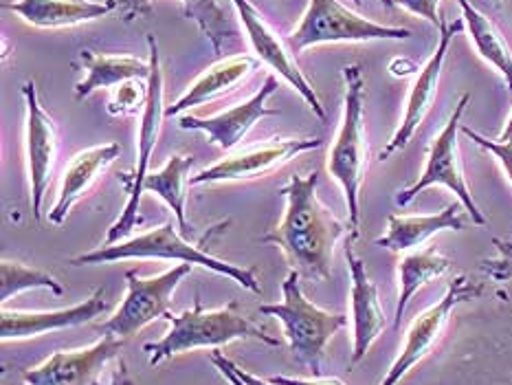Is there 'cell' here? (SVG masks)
<instances>
[{
    "label": "cell",
    "instance_id": "1",
    "mask_svg": "<svg viewBox=\"0 0 512 385\" xmlns=\"http://www.w3.org/2000/svg\"><path fill=\"white\" fill-rule=\"evenodd\" d=\"M319 174H293L291 181L280 187L286 198V212L280 225L262 236L266 245L284 251L293 271L302 278L326 282L332 275L335 247L345 234V223L319 201Z\"/></svg>",
    "mask_w": 512,
    "mask_h": 385
},
{
    "label": "cell",
    "instance_id": "2",
    "mask_svg": "<svg viewBox=\"0 0 512 385\" xmlns=\"http://www.w3.org/2000/svg\"><path fill=\"white\" fill-rule=\"evenodd\" d=\"M165 319L170 322L168 333L159 341L143 346V350L150 352V366H159L165 359L181 355V352L220 348L240 339H255L266 346L280 348V339L271 337L264 328L249 322L238 311L236 302H229L227 306L216 308V311H205L200 297L196 295L192 311H183L181 315H174L170 311Z\"/></svg>",
    "mask_w": 512,
    "mask_h": 385
},
{
    "label": "cell",
    "instance_id": "3",
    "mask_svg": "<svg viewBox=\"0 0 512 385\" xmlns=\"http://www.w3.org/2000/svg\"><path fill=\"white\" fill-rule=\"evenodd\" d=\"M343 82V121L328 152V172L343 190L354 240L359 238L361 229V187L370 168V148L365 139V77L361 64L345 66Z\"/></svg>",
    "mask_w": 512,
    "mask_h": 385
},
{
    "label": "cell",
    "instance_id": "4",
    "mask_svg": "<svg viewBox=\"0 0 512 385\" xmlns=\"http://www.w3.org/2000/svg\"><path fill=\"white\" fill-rule=\"evenodd\" d=\"M124 260H178L194 264V267H203L207 271H214L225 275L236 284L249 289L251 293L260 295L262 286L258 275L253 269H242L238 264L225 262L216 256H211L203 247L187 242L178 229L172 225V220L154 227L146 234H139L135 238H128L124 242L110 247H97L95 251L82 253V256L71 258L73 267H84V264H108V262H124Z\"/></svg>",
    "mask_w": 512,
    "mask_h": 385
},
{
    "label": "cell",
    "instance_id": "5",
    "mask_svg": "<svg viewBox=\"0 0 512 385\" xmlns=\"http://www.w3.org/2000/svg\"><path fill=\"white\" fill-rule=\"evenodd\" d=\"M299 278L302 275L291 269L282 282V302L262 304L258 311L280 319L284 337L297 363L306 366L313 377H321V363H324L330 339L348 324V317L315 306L304 295Z\"/></svg>",
    "mask_w": 512,
    "mask_h": 385
},
{
    "label": "cell",
    "instance_id": "6",
    "mask_svg": "<svg viewBox=\"0 0 512 385\" xmlns=\"http://www.w3.org/2000/svg\"><path fill=\"white\" fill-rule=\"evenodd\" d=\"M148 49H150V77H148V99L146 108L141 110V128H139V157L135 172H132L128 181V203L124 212L110 225L106 240L102 247L117 245V242H124L132 231H135L141 223L143 216L139 214L141 209V194H143V183H146L150 174V161L152 152L157 148V141L161 135V126L165 119V84H163V69H161V55H159V42L154 38V33H148Z\"/></svg>",
    "mask_w": 512,
    "mask_h": 385
},
{
    "label": "cell",
    "instance_id": "7",
    "mask_svg": "<svg viewBox=\"0 0 512 385\" xmlns=\"http://www.w3.org/2000/svg\"><path fill=\"white\" fill-rule=\"evenodd\" d=\"M409 38V29L378 25V22L343 7L339 0H310L306 14L288 36V49L293 53H302L304 49L317 47V44Z\"/></svg>",
    "mask_w": 512,
    "mask_h": 385
},
{
    "label": "cell",
    "instance_id": "8",
    "mask_svg": "<svg viewBox=\"0 0 512 385\" xmlns=\"http://www.w3.org/2000/svg\"><path fill=\"white\" fill-rule=\"evenodd\" d=\"M194 271V264H176V267L163 271L159 275H143L135 269L126 271L128 293L124 302L117 306V311L110 315L104 324H99V333L115 335L119 339L135 337L139 330L152 324L154 319H165L170 313L172 297L189 273Z\"/></svg>",
    "mask_w": 512,
    "mask_h": 385
},
{
    "label": "cell",
    "instance_id": "9",
    "mask_svg": "<svg viewBox=\"0 0 512 385\" xmlns=\"http://www.w3.org/2000/svg\"><path fill=\"white\" fill-rule=\"evenodd\" d=\"M471 102V95L464 93L460 97L458 106H455L453 115L449 117L447 124L438 132L436 139L431 141L429 146V154H427V165L422 174L418 176V181L414 185L405 187L403 192H398L396 203L400 207L409 205L418 194H422L431 185H444L458 196L460 205L466 209V214L471 216V220L475 225L484 227L488 220L482 214V209L477 207L475 198L469 190V183H466L464 176V168H462V157H460V143H458V132H460V121L466 106Z\"/></svg>",
    "mask_w": 512,
    "mask_h": 385
},
{
    "label": "cell",
    "instance_id": "10",
    "mask_svg": "<svg viewBox=\"0 0 512 385\" xmlns=\"http://www.w3.org/2000/svg\"><path fill=\"white\" fill-rule=\"evenodd\" d=\"M482 293L484 284L473 282L466 278V275H455L447 286V293L442 295V300L429 306L425 313H420L414 322H411L403 350L398 352L396 361L392 363V368L387 370L381 385H398L403 381L407 374L414 370L422 359H427L431 355V350L438 346V341L442 339L444 330H447L455 308L464 302L477 300Z\"/></svg>",
    "mask_w": 512,
    "mask_h": 385
},
{
    "label": "cell",
    "instance_id": "11",
    "mask_svg": "<svg viewBox=\"0 0 512 385\" xmlns=\"http://www.w3.org/2000/svg\"><path fill=\"white\" fill-rule=\"evenodd\" d=\"M321 143H324L321 139H269L255 143V146L227 154L225 159L198 172L189 179V185L260 179V176L282 168L284 163L299 157V154L321 148Z\"/></svg>",
    "mask_w": 512,
    "mask_h": 385
},
{
    "label": "cell",
    "instance_id": "12",
    "mask_svg": "<svg viewBox=\"0 0 512 385\" xmlns=\"http://www.w3.org/2000/svg\"><path fill=\"white\" fill-rule=\"evenodd\" d=\"M22 95L27 104V121H25V148H27V170H29V185H31V212L33 218L40 220L42 201L47 196L51 185V174L58 159L60 137L55 121L47 110L42 108L36 82L22 84Z\"/></svg>",
    "mask_w": 512,
    "mask_h": 385
},
{
    "label": "cell",
    "instance_id": "13",
    "mask_svg": "<svg viewBox=\"0 0 512 385\" xmlns=\"http://www.w3.org/2000/svg\"><path fill=\"white\" fill-rule=\"evenodd\" d=\"M124 348V339L104 335L95 344L75 350H55L40 366L22 372L27 385H97L102 372Z\"/></svg>",
    "mask_w": 512,
    "mask_h": 385
},
{
    "label": "cell",
    "instance_id": "14",
    "mask_svg": "<svg viewBox=\"0 0 512 385\" xmlns=\"http://www.w3.org/2000/svg\"><path fill=\"white\" fill-rule=\"evenodd\" d=\"M462 29H464V20H455V22H451V25L447 20H442L438 47H436V51H433L429 62L420 69L414 86H411L405 117H403V121H400L398 130L394 132V137L387 141V146L381 150V154H378V159L381 161H387L394 152L403 150L411 141V137L416 135L418 128L422 126V121L427 119L429 110L438 97V84H440V75L444 69V60H447L449 47H451L453 38L458 36Z\"/></svg>",
    "mask_w": 512,
    "mask_h": 385
},
{
    "label": "cell",
    "instance_id": "15",
    "mask_svg": "<svg viewBox=\"0 0 512 385\" xmlns=\"http://www.w3.org/2000/svg\"><path fill=\"white\" fill-rule=\"evenodd\" d=\"M231 5L236 7L238 18L244 25V31H247L258 58L264 64H269L277 75L284 77V80L304 97V102L310 106V110H313L321 121H326V110L321 106L313 84L308 82V77L299 69V64L293 58V51L286 49V44L277 38L273 27L264 20L260 9L253 7L249 0H231Z\"/></svg>",
    "mask_w": 512,
    "mask_h": 385
},
{
    "label": "cell",
    "instance_id": "16",
    "mask_svg": "<svg viewBox=\"0 0 512 385\" xmlns=\"http://www.w3.org/2000/svg\"><path fill=\"white\" fill-rule=\"evenodd\" d=\"M275 91H277V77L269 75L264 80L260 91L251 95L247 102L233 106L225 110V113L214 115V117L183 115L178 119V128L205 132L211 146H218L225 152H233L262 117L280 115L277 110L266 106V99H269Z\"/></svg>",
    "mask_w": 512,
    "mask_h": 385
},
{
    "label": "cell",
    "instance_id": "17",
    "mask_svg": "<svg viewBox=\"0 0 512 385\" xmlns=\"http://www.w3.org/2000/svg\"><path fill=\"white\" fill-rule=\"evenodd\" d=\"M108 311L106 302V289H95L91 297H86L84 302L58 308V311H18V308H3L0 313V339L5 341H20L40 337L47 333H55V330L75 328L91 324L99 315Z\"/></svg>",
    "mask_w": 512,
    "mask_h": 385
},
{
    "label": "cell",
    "instance_id": "18",
    "mask_svg": "<svg viewBox=\"0 0 512 385\" xmlns=\"http://www.w3.org/2000/svg\"><path fill=\"white\" fill-rule=\"evenodd\" d=\"M345 260H348L350 280H352V319H354V348L350 368L365 359L374 341L383 335L387 328V317L381 302H378L376 284L367 275L365 262L356 256L352 249V240L345 245Z\"/></svg>",
    "mask_w": 512,
    "mask_h": 385
},
{
    "label": "cell",
    "instance_id": "19",
    "mask_svg": "<svg viewBox=\"0 0 512 385\" xmlns=\"http://www.w3.org/2000/svg\"><path fill=\"white\" fill-rule=\"evenodd\" d=\"M119 154L121 148L115 141L102 143V146L88 148L75 154L69 168L64 172L58 201H55L53 209L49 212V220L53 225H62L64 220L69 218L71 209L93 190L95 183L102 179V174L108 170V165H113L115 159H119Z\"/></svg>",
    "mask_w": 512,
    "mask_h": 385
},
{
    "label": "cell",
    "instance_id": "20",
    "mask_svg": "<svg viewBox=\"0 0 512 385\" xmlns=\"http://www.w3.org/2000/svg\"><path fill=\"white\" fill-rule=\"evenodd\" d=\"M260 62L262 60L253 58V55H233V58L220 60L200 75L198 80L187 88L185 95H181L172 106H168L165 117H176L187 108L203 106L207 102H214V99L236 93L238 88L247 84L255 75V71L260 69Z\"/></svg>",
    "mask_w": 512,
    "mask_h": 385
},
{
    "label": "cell",
    "instance_id": "21",
    "mask_svg": "<svg viewBox=\"0 0 512 385\" xmlns=\"http://www.w3.org/2000/svg\"><path fill=\"white\" fill-rule=\"evenodd\" d=\"M3 9L14 11L31 27L64 29L113 14L119 0H16L3 3Z\"/></svg>",
    "mask_w": 512,
    "mask_h": 385
},
{
    "label": "cell",
    "instance_id": "22",
    "mask_svg": "<svg viewBox=\"0 0 512 385\" xmlns=\"http://www.w3.org/2000/svg\"><path fill=\"white\" fill-rule=\"evenodd\" d=\"M466 227V218L458 203H451L436 214L427 216H389L385 236L376 238V247L389 249L394 253L414 251L425 245L440 231H462Z\"/></svg>",
    "mask_w": 512,
    "mask_h": 385
},
{
    "label": "cell",
    "instance_id": "23",
    "mask_svg": "<svg viewBox=\"0 0 512 385\" xmlns=\"http://www.w3.org/2000/svg\"><path fill=\"white\" fill-rule=\"evenodd\" d=\"M152 3L154 0H119L117 11H121L124 20L130 22L137 16H150ZM183 11L185 18L196 22V27L216 53H222L236 42V27L231 25L218 0H183Z\"/></svg>",
    "mask_w": 512,
    "mask_h": 385
},
{
    "label": "cell",
    "instance_id": "24",
    "mask_svg": "<svg viewBox=\"0 0 512 385\" xmlns=\"http://www.w3.org/2000/svg\"><path fill=\"white\" fill-rule=\"evenodd\" d=\"M82 62L86 66V77L75 86V99L82 102L99 88L119 86L128 80H148L150 62H143L135 55H104L93 51H82Z\"/></svg>",
    "mask_w": 512,
    "mask_h": 385
},
{
    "label": "cell",
    "instance_id": "25",
    "mask_svg": "<svg viewBox=\"0 0 512 385\" xmlns=\"http://www.w3.org/2000/svg\"><path fill=\"white\" fill-rule=\"evenodd\" d=\"M451 269V260L436 249L414 251L398 262V302L394 315V328H400L407 306L427 282L442 278Z\"/></svg>",
    "mask_w": 512,
    "mask_h": 385
},
{
    "label": "cell",
    "instance_id": "26",
    "mask_svg": "<svg viewBox=\"0 0 512 385\" xmlns=\"http://www.w3.org/2000/svg\"><path fill=\"white\" fill-rule=\"evenodd\" d=\"M458 3L462 7L464 25L469 27L477 53H480L488 64L495 66L499 75L504 77L508 91H512V49L506 42L504 33L499 31V27L491 18L482 14L475 5H471V0H458Z\"/></svg>",
    "mask_w": 512,
    "mask_h": 385
},
{
    "label": "cell",
    "instance_id": "27",
    "mask_svg": "<svg viewBox=\"0 0 512 385\" xmlns=\"http://www.w3.org/2000/svg\"><path fill=\"white\" fill-rule=\"evenodd\" d=\"M194 157L192 154H174L168 163L163 165L161 170L150 172L146 183H143V192H150L154 196H159L161 201H165L174 216L178 229L189 231L187 223V214H185V201H187V183H189V172L194 168Z\"/></svg>",
    "mask_w": 512,
    "mask_h": 385
},
{
    "label": "cell",
    "instance_id": "28",
    "mask_svg": "<svg viewBox=\"0 0 512 385\" xmlns=\"http://www.w3.org/2000/svg\"><path fill=\"white\" fill-rule=\"evenodd\" d=\"M36 289L51 291L53 295L64 293V286L47 271L27 267V264L7 260V258L0 262V302L7 304L11 297L20 295L22 291H36Z\"/></svg>",
    "mask_w": 512,
    "mask_h": 385
},
{
    "label": "cell",
    "instance_id": "29",
    "mask_svg": "<svg viewBox=\"0 0 512 385\" xmlns=\"http://www.w3.org/2000/svg\"><path fill=\"white\" fill-rule=\"evenodd\" d=\"M146 99L148 86H143L141 80H128L119 84L113 102L108 104V110L113 115H135L139 108H146Z\"/></svg>",
    "mask_w": 512,
    "mask_h": 385
},
{
    "label": "cell",
    "instance_id": "30",
    "mask_svg": "<svg viewBox=\"0 0 512 385\" xmlns=\"http://www.w3.org/2000/svg\"><path fill=\"white\" fill-rule=\"evenodd\" d=\"M493 245L497 247V256L482 260L480 269L486 278H491L495 282H510L512 280V240L495 238Z\"/></svg>",
    "mask_w": 512,
    "mask_h": 385
},
{
    "label": "cell",
    "instance_id": "31",
    "mask_svg": "<svg viewBox=\"0 0 512 385\" xmlns=\"http://www.w3.org/2000/svg\"><path fill=\"white\" fill-rule=\"evenodd\" d=\"M462 132L466 137H469L471 141H475L477 146L480 148H484V150H488L493 154V157L502 163V168H504V172L508 174V179H510V183H512V139L510 141H493V139H486L484 135H480V132H475V130H471V128H462Z\"/></svg>",
    "mask_w": 512,
    "mask_h": 385
},
{
    "label": "cell",
    "instance_id": "32",
    "mask_svg": "<svg viewBox=\"0 0 512 385\" xmlns=\"http://www.w3.org/2000/svg\"><path fill=\"white\" fill-rule=\"evenodd\" d=\"M398 7H403L411 14H416L420 18H427L433 27L442 25V16L438 14V5L440 0H396Z\"/></svg>",
    "mask_w": 512,
    "mask_h": 385
},
{
    "label": "cell",
    "instance_id": "33",
    "mask_svg": "<svg viewBox=\"0 0 512 385\" xmlns=\"http://www.w3.org/2000/svg\"><path fill=\"white\" fill-rule=\"evenodd\" d=\"M273 385H345L341 379H324V377H313V379H299V377H284V374H277V377L266 379Z\"/></svg>",
    "mask_w": 512,
    "mask_h": 385
},
{
    "label": "cell",
    "instance_id": "34",
    "mask_svg": "<svg viewBox=\"0 0 512 385\" xmlns=\"http://www.w3.org/2000/svg\"><path fill=\"white\" fill-rule=\"evenodd\" d=\"M211 363H214L216 366V370L222 374V377H225L231 385H247L244 383L236 372H233V368H231V359H227L225 355H222L220 350H216V352H211Z\"/></svg>",
    "mask_w": 512,
    "mask_h": 385
},
{
    "label": "cell",
    "instance_id": "35",
    "mask_svg": "<svg viewBox=\"0 0 512 385\" xmlns=\"http://www.w3.org/2000/svg\"><path fill=\"white\" fill-rule=\"evenodd\" d=\"M231 368H233V372L238 374V377L247 383V385H273V383H269L266 379H260V377H255V374H251V372H247V370H242L238 363H233L231 361Z\"/></svg>",
    "mask_w": 512,
    "mask_h": 385
},
{
    "label": "cell",
    "instance_id": "36",
    "mask_svg": "<svg viewBox=\"0 0 512 385\" xmlns=\"http://www.w3.org/2000/svg\"><path fill=\"white\" fill-rule=\"evenodd\" d=\"M113 385H135V383L130 381V377H128V372H126V363H124V361L119 363L117 372L113 374Z\"/></svg>",
    "mask_w": 512,
    "mask_h": 385
},
{
    "label": "cell",
    "instance_id": "37",
    "mask_svg": "<svg viewBox=\"0 0 512 385\" xmlns=\"http://www.w3.org/2000/svg\"><path fill=\"white\" fill-rule=\"evenodd\" d=\"M512 139V115L508 117V121H506V126H504V130H502V137H499V141H510Z\"/></svg>",
    "mask_w": 512,
    "mask_h": 385
},
{
    "label": "cell",
    "instance_id": "38",
    "mask_svg": "<svg viewBox=\"0 0 512 385\" xmlns=\"http://www.w3.org/2000/svg\"><path fill=\"white\" fill-rule=\"evenodd\" d=\"M381 3H383V7H387V9L396 7V0H381Z\"/></svg>",
    "mask_w": 512,
    "mask_h": 385
},
{
    "label": "cell",
    "instance_id": "39",
    "mask_svg": "<svg viewBox=\"0 0 512 385\" xmlns=\"http://www.w3.org/2000/svg\"><path fill=\"white\" fill-rule=\"evenodd\" d=\"M354 3H356V5H361V3H363V0H354Z\"/></svg>",
    "mask_w": 512,
    "mask_h": 385
},
{
    "label": "cell",
    "instance_id": "40",
    "mask_svg": "<svg viewBox=\"0 0 512 385\" xmlns=\"http://www.w3.org/2000/svg\"><path fill=\"white\" fill-rule=\"evenodd\" d=\"M499 3H502V0H499Z\"/></svg>",
    "mask_w": 512,
    "mask_h": 385
}]
</instances>
